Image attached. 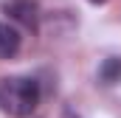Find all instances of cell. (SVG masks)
<instances>
[{
  "instance_id": "277c9868",
  "label": "cell",
  "mask_w": 121,
  "mask_h": 118,
  "mask_svg": "<svg viewBox=\"0 0 121 118\" xmlns=\"http://www.w3.org/2000/svg\"><path fill=\"white\" fill-rule=\"evenodd\" d=\"M99 82L104 87H116L121 82V56H107L101 65H99Z\"/></svg>"
},
{
  "instance_id": "3957f363",
  "label": "cell",
  "mask_w": 121,
  "mask_h": 118,
  "mask_svg": "<svg viewBox=\"0 0 121 118\" xmlns=\"http://www.w3.org/2000/svg\"><path fill=\"white\" fill-rule=\"evenodd\" d=\"M20 31L11 23H0V59H11L20 51Z\"/></svg>"
},
{
  "instance_id": "7a4b0ae2",
  "label": "cell",
  "mask_w": 121,
  "mask_h": 118,
  "mask_svg": "<svg viewBox=\"0 0 121 118\" xmlns=\"http://www.w3.org/2000/svg\"><path fill=\"white\" fill-rule=\"evenodd\" d=\"M6 14L28 28H37V3L34 0H9L6 3Z\"/></svg>"
},
{
  "instance_id": "5b68a950",
  "label": "cell",
  "mask_w": 121,
  "mask_h": 118,
  "mask_svg": "<svg viewBox=\"0 0 121 118\" xmlns=\"http://www.w3.org/2000/svg\"><path fill=\"white\" fill-rule=\"evenodd\" d=\"M90 3H104V0H90Z\"/></svg>"
},
{
  "instance_id": "6da1fadb",
  "label": "cell",
  "mask_w": 121,
  "mask_h": 118,
  "mask_svg": "<svg viewBox=\"0 0 121 118\" xmlns=\"http://www.w3.org/2000/svg\"><path fill=\"white\" fill-rule=\"evenodd\" d=\"M39 104V84L28 76L0 79V110L14 118H28Z\"/></svg>"
}]
</instances>
